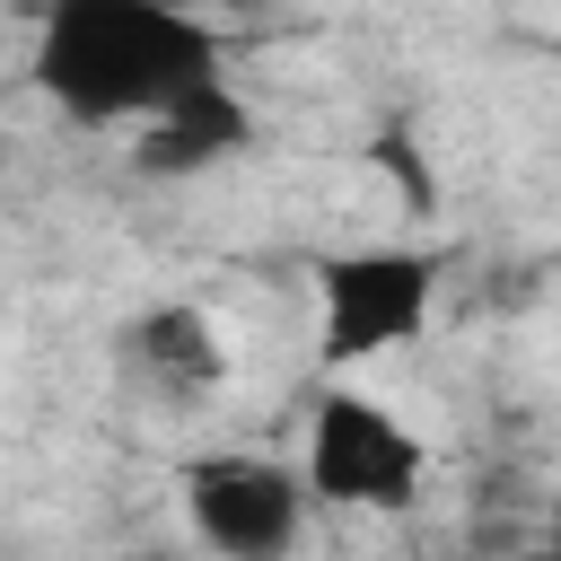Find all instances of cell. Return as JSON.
I'll list each match as a JSON object with an SVG mask.
<instances>
[{
    "label": "cell",
    "mask_w": 561,
    "mask_h": 561,
    "mask_svg": "<svg viewBox=\"0 0 561 561\" xmlns=\"http://www.w3.org/2000/svg\"><path fill=\"white\" fill-rule=\"evenodd\" d=\"M35 88L70 123H158L175 96L228 79V44L184 0H44L35 18Z\"/></svg>",
    "instance_id": "6da1fadb"
},
{
    "label": "cell",
    "mask_w": 561,
    "mask_h": 561,
    "mask_svg": "<svg viewBox=\"0 0 561 561\" xmlns=\"http://www.w3.org/2000/svg\"><path fill=\"white\" fill-rule=\"evenodd\" d=\"M438 245H351L316 263V351L324 368H368L403 351L438 307Z\"/></svg>",
    "instance_id": "7a4b0ae2"
},
{
    "label": "cell",
    "mask_w": 561,
    "mask_h": 561,
    "mask_svg": "<svg viewBox=\"0 0 561 561\" xmlns=\"http://www.w3.org/2000/svg\"><path fill=\"white\" fill-rule=\"evenodd\" d=\"M307 491L359 517H403L430 482V447L412 438V421L359 386H324L307 412V456H298Z\"/></svg>",
    "instance_id": "3957f363"
},
{
    "label": "cell",
    "mask_w": 561,
    "mask_h": 561,
    "mask_svg": "<svg viewBox=\"0 0 561 561\" xmlns=\"http://www.w3.org/2000/svg\"><path fill=\"white\" fill-rule=\"evenodd\" d=\"M184 491V526L210 561H289L307 543V473L280 465V456H254V447H219V456H193L175 473Z\"/></svg>",
    "instance_id": "277c9868"
},
{
    "label": "cell",
    "mask_w": 561,
    "mask_h": 561,
    "mask_svg": "<svg viewBox=\"0 0 561 561\" xmlns=\"http://www.w3.org/2000/svg\"><path fill=\"white\" fill-rule=\"evenodd\" d=\"M114 368H123L131 394L184 412V403L219 394V377H228V342H219V324H210L202 307L167 298V307H140V316L114 333Z\"/></svg>",
    "instance_id": "5b68a950"
},
{
    "label": "cell",
    "mask_w": 561,
    "mask_h": 561,
    "mask_svg": "<svg viewBox=\"0 0 561 561\" xmlns=\"http://www.w3.org/2000/svg\"><path fill=\"white\" fill-rule=\"evenodd\" d=\"M245 149H254V105L237 96V79H210V88L175 96L158 123H140L131 167L140 175H210V167H228Z\"/></svg>",
    "instance_id": "8992f818"
},
{
    "label": "cell",
    "mask_w": 561,
    "mask_h": 561,
    "mask_svg": "<svg viewBox=\"0 0 561 561\" xmlns=\"http://www.w3.org/2000/svg\"><path fill=\"white\" fill-rule=\"evenodd\" d=\"M123 561H184V552H123Z\"/></svg>",
    "instance_id": "52a82bcc"
},
{
    "label": "cell",
    "mask_w": 561,
    "mask_h": 561,
    "mask_svg": "<svg viewBox=\"0 0 561 561\" xmlns=\"http://www.w3.org/2000/svg\"><path fill=\"white\" fill-rule=\"evenodd\" d=\"M219 9H254V0H219Z\"/></svg>",
    "instance_id": "ba28073f"
}]
</instances>
